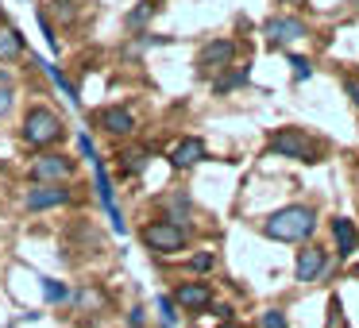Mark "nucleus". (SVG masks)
Returning a JSON list of instances; mask_svg holds the SVG:
<instances>
[{
	"mask_svg": "<svg viewBox=\"0 0 359 328\" xmlns=\"http://www.w3.org/2000/svg\"><path fill=\"white\" fill-rule=\"evenodd\" d=\"M143 163H147V155H143V151H128V155H124V170L128 174H140Z\"/></svg>",
	"mask_w": 359,
	"mask_h": 328,
	"instance_id": "21",
	"label": "nucleus"
},
{
	"mask_svg": "<svg viewBox=\"0 0 359 328\" xmlns=\"http://www.w3.org/2000/svg\"><path fill=\"white\" fill-rule=\"evenodd\" d=\"M313 224H317V212L309 205H286V209L271 212L263 220V232L271 240H282V243H302L313 232Z\"/></svg>",
	"mask_w": 359,
	"mask_h": 328,
	"instance_id": "1",
	"label": "nucleus"
},
{
	"mask_svg": "<svg viewBox=\"0 0 359 328\" xmlns=\"http://www.w3.org/2000/svg\"><path fill=\"white\" fill-rule=\"evenodd\" d=\"M266 151L278 158H294V163H313V143L305 132H297V128H282V132L271 135V143H266Z\"/></svg>",
	"mask_w": 359,
	"mask_h": 328,
	"instance_id": "3",
	"label": "nucleus"
},
{
	"mask_svg": "<svg viewBox=\"0 0 359 328\" xmlns=\"http://www.w3.org/2000/svg\"><path fill=\"white\" fill-rule=\"evenodd\" d=\"M220 328H240V324H232V320H224V324H220Z\"/></svg>",
	"mask_w": 359,
	"mask_h": 328,
	"instance_id": "27",
	"label": "nucleus"
},
{
	"mask_svg": "<svg viewBox=\"0 0 359 328\" xmlns=\"http://www.w3.org/2000/svg\"><path fill=\"white\" fill-rule=\"evenodd\" d=\"M232 62H236V43L232 39H212V43H205L201 55H197V66H201V70H212V74L228 70Z\"/></svg>",
	"mask_w": 359,
	"mask_h": 328,
	"instance_id": "6",
	"label": "nucleus"
},
{
	"mask_svg": "<svg viewBox=\"0 0 359 328\" xmlns=\"http://www.w3.org/2000/svg\"><path fill=\"white\" fill-rule=\"evenodd\" d=\"M259 328H290L286 324V313H282V309H266L263 317H259Z\"/></svg>",
	"mask_w": 359,
	"mask_h": 328,
	"instance_id": "19",
	"label": "nucleus"
},
{
	"mask_svg": "<svg viewBox=\"0 0 359 328\" xmlns=\"http://www.w3.org/2000/svg\"><path fill=\"white\" fill-rule=\"evenodd\" d=\"M97 128H104L109 135H132L135 132V116L120 104H109V109L97 112Z\"/></svg>",
	"mask_w": 359,
	"mask_h": 328,
	"instance_id": "10",
	"label": "nucleus"
},
{
	"mask_svg": "<svg viewBox=\"0 0 359 328\" xmlns=\"http://www.w3.org/2000/svg\"><path fill=\"white\" fill-rule=\"evenodd\" d=\"M24 55V39H20L16 27H4L0 32V62H8V58H20Z\"/></svg>",
	"mask_w": 359,
	"mask_h": 328,
	"instance_id": "15",
	"label": "nucleus"
},
{
	"mask_svg": "<svg viewBox=\"0 0 359 328\" xmlns=\"http://www.w3.org/2000/svg\"><path fill=\"white\" fill-rule=\"evenodd\" d=\"M143 243L151 251H158V255H178V251H186V232H182V224L155 220V224L143 228Z\"/></svg>",
	"mask_w": 359,
	"mask_h": 328,
	"instance_id": "4",
	"label": "nucleus"
},
{
	"mask_svg": "<svg viewBox=\"0 0 359 328\" xmlns=\"http://www.w3.org/2000/svg\"><path fill=\"white\" fill-rule=\"evenodd\" d=\"M128 324H132V328H140V324H143V309H132V317H128Z\"/></svg>",
	"mask_w": 359,
	"mask_h": 328,
	"instance_id": "26",
	"label": "nucleus"
},
{
	"mask_svg": "<svg viewBox=\"0 0 359 328\" xmlns=\"http://www.w3.org/2000/svg\"><path fill=\"white\" fill-rule=\"evenodd\" d=\"M332 235H336V251H340V259L355 255V247H359V232H355V224H351L348 217H336V220H332Z\"/></svg>",
	"mask_w": 359,
	"mask_h": 328,
	"instance_id": "13",
	"label": "nucleus"
},
{
	"mask_svg": "<svg viewBox=\"0 0 359 328\" xmlns=\"http://www.w3.org/2000/svg\"><path fill=\"white\" fill-rule=\"evenodd\" d=\"M325 266H328L325 251H320V247H305V251H297L294 274H297V282H317L320 274H325Z\"/></svg>",
	"mask_w": 359,
	"mask_h": 328,
	"instance_id": "11",
	"label": "nucleus"
},
{
	"mask_svg": "<svg viewBox=\"0 0 359 328\" xmlns=\"http://www.w3.org/2000/svg\"><path fill=\"white\" fill-rule=\"evenodd\" d=\"M62 116L50 109H43V104H35V109H27L24 116V128H20V139L27 143V147H50L55 139H62Z\"/></svg>",
	"mask_w": 359,
	"mask_h": 328,
	"instance_id": "2",
	"label": "nucleus"
},
{
	"mask_svg": "<svg viewBox=\"0 0 359 328\" xmlns=\"http://www.w3.org/2000/svg\"><path fill=\"white\" fill-rule=\"evenodd\" d=\"M170 301L182 309H205V305H212V286L209 282H182Z\"/></svg>",
	"mask_w": 359,
	"mask_h": 328,
	"instance_id": "9",
	"label": "nucleus"
},
{
	"mask_svg": "<svg viewBox=\"0 0 359 328\" xmlns=\"http://www.w3.org/2000/svg\"><path fill=\"white\" fill-rule=\"evenodd\" d=\"M344 89H348L351 104H355V109H359V78H348V81H344Z\"/></svg>",
	"mask_w": 359,
	"mask_h": 328,
	"instance_id": "24",
	"label": "nucleus"
},
{
	"mask_svg": "<svg viewBox=\"0 0 359 328\" xmlns=\"http://www.w3.org/2000/svg\"><path fill=\"white\" fill-rule=\"evenodd\" d=\"M166 209H170V224H174V220H182L189 212V197L186 193H174L170 201H166Z\"/></svg>",
	"mask_w": 359,
	"mask_h": 328,
	"instance_id": "17",
	"label": "nucleus"
},
{
	"mask_svg": "<svg viewBox=\"0 0 359 328\" xmlns=\"http://www.w3.org/2000/svg\"><path fill=\"white\" fill-rule=\"evenodd\" d=\"M155 12H158V4H155V0H143L140 8H135L132 16H128V27H132V32H140V27L147 24V20L155 16Z\"/></svg>",
	"mask_w": 359,
	"mask_h": 328,
	"instance_id": "16",
	"label": "nucleus"
},
{
	"mask_svg": "<svg viewBox=\"0 0 359 328\" xmlns=\"http://www.w3.org/2000/svg\"><path fill=\"white\" fill-rule=\"evenodd\" d=\"M263 35H266V43L271 47H290V43H297V39H305V24L297 16H271L263 24Z\"/></svg>",
	"mask_w": 359,
	"mask_h": 328,
	"instance_id": "5",
	"label": "nucleus"
},
{
	"mask_svg": "<svg viewBox=\"0 0 359 328\" xmlns=\"http://www.w3.org/2000/svg\"><path fill=\"white\" fill-rule=\"evenodd\" d=\"M66 174H70V158L66 155H43L32 163V178L39 182V186H58Z\"/></svg>",
	"mask_w": 359,
	"mask_h": 328,
	"instance_id": "7",
	"label": "nucleus"
},
{
	"mask_svg": "<svg viewBox=\"0 0 359 328\" xmlns=\"http://www.w3.org/2000/svg\"><path fill=\"white\" fill-rule=\"evenodd\" d=\"M66 201H70V189L66 186H35V189H27L24 209L43 212V209H58V205H66Z\"/></svg>",
	"mask_w": 359,
	"mask_h": 328,
	"instance_id": "8",
	"label": "nucleus"
},
{
	"mask_svg": "<svg viewBox=\"0 0 359 328\" xmlns=\"http://www.w3.org/2000/svg\"><path fill=\"white\" fill-rule=\"evenodd\" d=\"M205 158V143L197 139V135H186V139H178L170 147V163L182 166V170H189V166H197Z\"/></svg>",
	"mask_w": 359,
	"mask_h": 328,
	"instance_id": "12",
	"label": "nucleus"
},
{
	"mask_svg": "<svg viewBox=\"0 0 359 328\" xmlns=\"http://www.w3.org/2000/svg\"><path fill=\"white\" fill-rule=\"evenodd\" d=\"M158 313H163V324L174 328V317H178V313H174V301H170V297H158Z\"/></svg>",
	"mask_w": 359,
	"mask_h": 328,
	"instance_id": "23",
	"label": "nucleus"
},
{
	"mask_svg": "<svg viewBox=\"0 0 359 328\" xmlns=\"http://www.w3.org/2000/svg\"><path fill=\"white\" fill-rule=\"evenodd\" d=\"M66 294H70V289H66L62 282H55V278H43V297H47V301H66Z\"/></svg>",
	"mask_w": 359,
	"mask_h": 328,
	"instance_id": "18",
	"label": "nucleus"
},
{
	"mask_svg": "<svg viewBox=\"0 0 359 328\" xmlns=\"http://www.w3.org/2000/svg\"><path fill=\"white\" fill-rule=\"evenodd\" d=\"M8 109H12V89H4V86H0V116H4Z\"/></svg>",
	"mask_w": 359,
	"mask_h": 328,
	"instance_id": "25",
	"label": "nucleus"
},
{
	"mask_svg": "<svg viewBox=\"0 0 359 328\" xmlns=\"http://www.w3.org/2000/svg\"><path fill=\"white\" fill-rule=\"evenodd\" d=\"M290 66H294V78H297V81H302V78H309V74H313L309 58H302V55H290Z\"/></svg>",
	"mask_w": 359,
	"mask_h": 328,
	"instance_id": "22",
	"label": "nucleus"
},
{
	"mask_svg": "<svg viewBox=\"0 0 359 328\" xmlns=\"http://www.w3.org/2000/svg\"><path fill=\"white\" fill-rule=\"evenodd\" d=\"M212 263H217V259H212V251H197V255L189 259V271L205 274V271H212Z\"/></svg>",
	"mask_w": 359,
	"mask_h": 328,
	"instance_id": "20",
	"label": "nucleus"
},
{
	"mask_svg": "<svg viewBox=\"0 0 359 328\" xmlns=\"http://www.w3.org/2000/svg\"><path fill=\"white\" fill-rule=\"evenodd\" d=\"M248 81H251V70H248V66H236L232 74H224V78L212 81V93H232V89L248 86Z\"/></svg>",
	"mask_w": 359,
	"mask_h": 328,
	"instance_id": "14",
	"label": "nucleus"
}]
</instances>
